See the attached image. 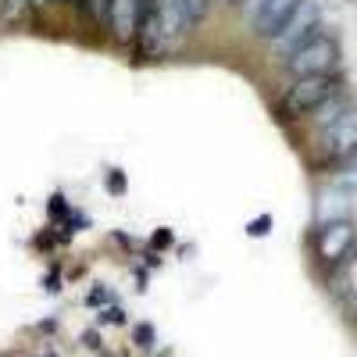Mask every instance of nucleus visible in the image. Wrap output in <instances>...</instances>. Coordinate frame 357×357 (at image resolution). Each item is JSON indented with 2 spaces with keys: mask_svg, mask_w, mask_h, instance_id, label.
<instances>
[{
  "mask_svg": "<svg viewBox=\"0 0 357 357\" xmlns=\"http://www.w3.org/2000/svg\"><path fill=\"white\" fill-rule=\"evenodd\" d=\"M336 93H340L336 75H301L289 86L282 107H286L289 118H304V114H314L321 107H329L336 100Z\"/></svg>",
  "mask_w": 357,
  "mask_h": 357,
  "instance_id": "nucleus-1",
  "label": "nucleus"
},
{
  "mask_svg": "<svg viewBox=\"0 0 357 357\" xmlns=\"http://www.w3.org/2000/svg\"><path fill=\"white\" fill-rule=\"evenodd\" d=\"M340 65V43L325 33H314L304 47H296L286 57V68L301 79V75H333V68Z\"/></svg>",
  "mask_w": 357,
  "mask_h": 357,
  "instance_id": "nucleus-2",
  "label": "nucleus"
},
{
  "mask_svg": "<svg viewBox=\"0 0 357 357\" xmlns=\"http://www.w3.org/2000/svg\"><path fill=\"white\" fill-rule=\"evenodd\" d=\"M318 29H321V11H318V4H314V0H301V4H296V11L286 18V25H282L268 43H272V50H275L279 57H289L296 47H304V43L318 33Z\"/></svg>",
  "mask_w": 357,
  "mask_h": 357,
  "instance_id": "nucleus-3",
  "label": "nucleus"
},
{
  "mask_svg": "<svg viewBox=\"0 0 357 357\" xmlns=\"http://www.w3.org/2000/svg\"><path fill=\"white\" fill-rule=\"evenodd\" d=\"M321 146L333 158H347L357 151V107H340L325 118L321 126Z\"/></svg>",
  "mask_w": 357,
  "mask_h": 357,
  "instance_id": "nucleus-4",
  "label": "nucleus"
},
{
  "mask_svg": "<svg viewBox=\"0 0 357 357\" xmlns=\"http://www.w3.org/2000/svg\"><path fill=\"white\" fill-rule=\"evenodd\" d=\"M146 8H151V0H111L107 25H111V33H114L118 43H129V40L139 36Z\"/></svg>",
  "mask_w": 357,
  "mask_h": 357,
  "instance_id": "nucleus-5",
  "label": "nucleus"
},
{
  "mask_svg": "<svg viewBox=\"0 0 357 357\" xmlns=\"http://www.w3.org/2000/svg\"><path fill=\"white\" fill-rule=\"evenodd\" d=\"M314 247H318V257H321V261H329V264L343 261V257L350 254V247H354V225H350L347 218L325 222V225L318 229Z\"/></svg>",
  "mask_w": 357,
  "mask_h": 357,
  "instance_id": "nucleus-6",
  "label": "nucleus"
},
{
  "mask_svg": "<svg viewBox=\"0 0 357 357\" xmlns=\"http://www.w3.org/2000/svg\"><path fill=\"white\" fill-rule=\"evenodd\" d=\"M296 4L301 0H268V4L261 8V15L254 18V29H257V36H264V40H272L279 29L286 25V18L296 11Z\"/></svg>",
  "mask_w": 357,
  "mask_h": 357,
  "instance_id": "nucleus-7",
  "label": "nucleus"
},
{
  "mask_svg": "<svg viewBox=\"0 0 357 357\" xmlns=\"http://www.w3.org/2000/svg\"><path fill=\"white\" fill-rule=\"evenodd\" d=\"M25 8H29V0H0V22L18 25L25 18Z\"/></svg>",
  "mask_w": 357,
  "mask_h": 357,
  "instance_id": "nucleus-8",
  "label": "nucleus"
},
{
  "mask_svg": "<svg viewBox=\"0 0 357 357\" xmlns=\"http://www.w3.org/2000/svg\"><path fill=\"white\" fill-rule=\"evenodd\" d=\"M82 8L89 11V18H93V22H104V25H107V8H111V0H82Z\"/></svg>",
  "mask_w": 357,
  "mask_h": 357,
  "instance_id": "nucleus-9",
  "label": "nucleus"
},
{
  "mask_svg": "<svg viewBox=\"0 0 357 357\" xmlns=\"http://www.w3.org/2000/svg\"><path fill=\"white\" fill-rule=\"evenodd\" d=\"M183 4H186L190 18H193V22H200V18L207 15V4H211V0H183Z\"/></svg>",
  "mask_w": 357,
  "mask_h": 357,
  "instance_id": "nucleus-10",
  "label": "nucleus"
},
{
  "mask_svg": "<svg viewBox=\"0 0 357 357\" xmlns=\"http://www.w3.org/2000/svg\"><path fill=\"white\" fill-rule=\"evenodd\" d=\"M236 4H240V8H243V15H247V18L254 22V18L261 15V8L268 4V0H236Z\"/></svg>",
  "mask_w": 357,
  "mask_h": 357,
  "instance_id": "nucleus-11",
  "label": "nucleus"
},
{
  "mask_svg": "<svg viewBox=\"0 0 357 357\" xmlns=\"http://www.w3.org/2000/svg\"><path fill=\"white\" fill-rule=\"evenodd\" d=\"M268 225H272V218H268V215H264V218H257V222H250V225H247V232H250V236H264V232H268Z\"/></svg>",
  "mask_w": 357,
  "mask_h": 357,
  "instance_id": "nucleus-12",
  "label": "nucleus"
},
{
  "mask_svg": "<svg viewBox=\"0 0 357 357\" xmlns=\"http://www.w3.org/2000/svg\"><path fill=\"white\" fill-rule=\"evenodd\" d=\"M340 183H343V186H350V190H357V161H354V165H350V168L340 175Z\"/></svg>",
  "mask_w": 357,
  "mask_h": 357,
  "instance_id": "nucleus-13",
  "label": "nucleus"
},
{
  "mask_svg": "<svg viewBox=\"0 0 357 357\" xmlns=\"http://www.w3.org/2000/svg\"><path fill=\"white\" fill-rule=\"evenodd\" d=\"M136 340H139V347H151V343H154V329H151V325H139Z\"/></svg>",
  "mask_w": 357,
  "mask_h": 357,
  "instance_id": "nucleus-14",
  "label": "nucleus"
},
{
  "mask_svg": "<svg viewBox=\"0 0 357 357\" xmlns=\"http://www.w3.org/2000/svg\"><path fill=\"white\" fill-rule=\"evenodd\" d=\"M347 282H350L347 289H350V293H357V261H354V264L347 268Z\"/></svg>",
  "mask_w": 357,
  "mask_h": 357,
  "instance_id": "nucleus-15",
  "label": "nucleus"
},
{
  "mask_svg": "<svg viewBox=\"0 0 357 357\" xmlns=\"http://www.w3.org/2000/svg\"><path fill=\"white\" fill-rule=\"evenodd\" d=\"M54 0H29V8H36V11H43V8H50Z\"/></svg>",
  "mask_w": 357,
  "mask_h": 357,
  "instance_id": "nucleus-16",
  "label": "nucleus"
},
{
  "mask_svg": "<svg viewBox=\"0 0 357 357\" xmlns=\"http://www.w3.org/2000/svg\"><path fill=\"white\" fill-rule=\"evenodd\" d=\"M354 158H357V151H354Z\"/></svg>",
  "mask_w": 357,
  "mask_h": 357,
  "instance_id": "nucleus-17",
  "label": "nucleus"
}]
</instances>
